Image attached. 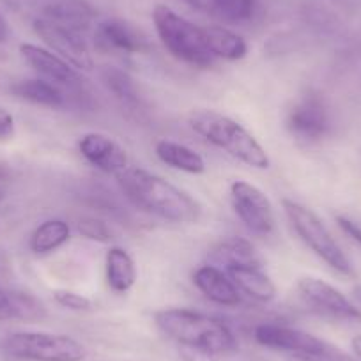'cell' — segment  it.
<instances>
[{
	"instance_id": "17",
	"label": "cell",
	"mask_w": 361,
	"mask_h": 361,
	"mask_svg": "<svg viewBox=\"0 0 361 361\" xmlns=\"http://www.w3.org/2000/svg\"><path fill=\"white\" fill-rule=\"evenodd\" d=\"M47 308L32 294L0 289V321H41Z\"/></svg>"
},
{
	"instance_id": "6",
	"label": "cell",
	"mask_w": 361,
	"mask_h": 361,
	"mask_svg": "<svg viewBox=\"0 0 361 361\" xmlns=\"http://www.w3.org/2000/svg\"><path fill=\"white\" fill-rule=\"evenodd\" d=\"M8 356L25 361H83L87 350L78 340L55 333H13L2 340Z\"/></svg>"
},
{
	"instance_id": "9",
	"label": "cell",
	"mask_w": 361,
	"mask_h": 361,
	"mask_svg": "<svg viewBox=\"0 0 361 361\" xmlns=\"http://www.w3.org/2000/svg\"><path fill=\"white\" fill-rule=\"evenodd\" d=\"M287 130L296 140L314 144L331 131V116L324 98L315 92L301 96L287 114Z\"/></svg>"
},
{
	"instance_id": "28",
	"label": "cell",
	"mask_w": 361,
	"mask_h": 361,
	"mask_svg": "<svg viewBox=\"0 0 361 361\" xmlns=\"http://www.w3.org/2000/svg\"><path fill=\"white\" fill-rule=\"evenodd\" d=\"M55 300L61 307L68 308V310H75V312H82V310H89L92 307L90 300H87L85 296H80V294L71 293V290H57L55 293Z\"/></svg>"
},
{
	"instance_id": "13",
	"label": "cell",
	"mask_w": 361,
	"mask_h": 361,
	"mask_svg": "<svg viewBox=\"0 0 361 361\" xmlns=\"http://www.w3.org/2000/svg\"><path fill=\"white\" fill-rule=\"evenodd\" d=\"M78 151L90 165H94L96 169L106 173L117 176L130 166L126 151L114 138L103 133L83 135L78 142Z\"/></svg>"
},
{
	"instance_id": "36",
	"label": "cell",
	"mask_w": 361,
	"mask_h": 361,
	"mask_svg": "<svg viewBox=\"0 0 361 361\" xmlns=\"http://www.w3.org/2000/svg\"><path fill=\"white\" fill-rule=\"evenodd\" d=\"M4 176H6V173H4V170H2V169H0V180H2V179H4Z\"/></svg>"
},
{
	"instance_id": "26",
	"label": "cell",
	"mask_w": 361,
	"mask_h": 361,
	"mask_svg": "<svg viewBox=\"0 0 361 361\" xmlns=\"http://www.w3.org/2000/svg\"><path fill=\"white\" fill-rule=\"evenodd\" d=\"M209 4L220 18L231 23L248 22L255 9V0H209Z\"/></svg>"
},
{
	"instance_id": "8",
	"label": "cell",
	"mask_w": 361,
	"mask_h": 361,
	"mask_svg": "<svg viewBox=\"0 0 361 361\" xmlns=\"http://www.w3.org/2000/svg\"><path fill=\"white\" fill-rule=\"evenodd\" d=\"M231 202L239 220L250 232L269 235L276 227L273 204L262 190L248 180H234L231 185Z\"/></svg>"
},
{
	"instance_id": "31",
	"label": "cell",
	"mask_w": 361,
	"mask_h": 361,
	"mask_svg": "<svg viewBox=\"0 0 361 361\" xmlns=\"http://www.w3.org/2000/svg\"><path fill=\"white\" fill-rule=\"evenodd\" d=\"M15 135V119L8 110L0 109V142L9 140Z\"/></svg>"
},
{
	"instance_id": "20",
	"label": "cell",
	"mask_w": 361,
	"mask_h": 361,
	"mask_svg": "<svg viewBox=\"0 0 361 361\" xmlns=\"http://www.w3.org/2000/svg\"><path fill=\"white\" fill-rule=\"evenodd\" d=\"M11 92L20 99L34 103V105L47 106V109H62L66 105L64 92L55 83L43 78L22 80L11 87Z\"/></svg>"
},
{
	"instance_id": "29",
	"label": "cell",
	"mask_w": 361,
	"mask_h": 361,
	"mask_svg": "<svg viewBox=\"0 0 361 361\" xmlns=\"http://www.w3.org/2000/svg\"><path fill=\"white\" fill-rule=\"evenodd\" d=\"M335 220L336 224H338L340 231H342L345 235H349V238L361 248V225L356 224L354 220H350V218L342 216V214H338Z\"/></svg>"
},
{
	"instance_id": "23",
	"label": "cell",
	"mask_w": 361,
	"mask_h": 361,
	"mask_svg": "<svg viewBox=\"0 0 361 361\" xmlns=\"http://www.w3.org/2000/svg\"><path fill=\"white\" fill-rule=\"evenodd\" d=\"M206 29L207 44H209L211 54L216 59L224 61H239L248 51V44L239 34L225 29V27H204Z\"/></svg>"
},
{
	"instance_id": "34",
	"label": "cell",
	"mask_w": 361,
	"mask_h": 361,
	"mask_svg": "<svg viewBox=\"0 0 361 361\" xmlns=\"http://www.w3.org/2000/svg\"><path fill=\"white\" fill-rule=\"evenodd\" d=\"M286 361H322V360H319V357H314V356H308V354H293V356L287 357Z\"/></svg>"
},
{
	"instance_id": "3",
	"label": "cell",
	"mask_w": 361,
	"mask_h": 361,
	"mask_svg": "<svg viewBox=\"0 0 361 361\" xmlns=\"http://www.w3.org/2000/svg\"><path fill=\"white\" fill-rule=\"evenodd\" d=\"M188 124L197 135L224 149L225 152L253 169H269L271 159L266 149L257 142V138L245 126L225 114L216 110H193L188 116Z\"/></svg>"
},
{
	"instance_id": "25",
	"label": "cell",
	"mask_w": 361,
	"mask_h": 361,
	"mask_svg": "<svg viewBox=\"0 0 361 361\" xmlns=\"http://www.w3.org/2000/svg\"><path fill=\"white\" fill-rule=\"evenodd\" d=\"M103 80H105L106 87L112 90V94L116 96L119 102L126 103V105H137L138 103V90L131 76L126 71L117 68H106L103 71Z\"/></svg>"
},
{
	"instance_id": "10",
	"label": "cell",
	"mask_w": 361,
	"mask_h": 361,
	"mask_svg": "<svg viewBox=\"0 0 361 361\" xmlns=\"http://www.w3.org/2000/svg\"><path fill=\"white\" fill-rule=\"evenodd\" d=\"M34 30L54 54L69 62L73 68L83 69V71H90L94 68V61H92V55L85 43V34L61 25L44 16L36 18Z\"/></svg>"
},
{
	"instance_id": "14",
	"label": "cell",
	"mask_w": 361,
	"mask_h": 361,
	"mask_svg": "<svg viewBox=\"0 0 361 361\" xmlns=\"http://www.w3.org/2000/svg\"><path fill=\"white\" fill-rule=\"evenodd\" d=\"M96 41L106 50L121 51V54H140L147 50V41L135 27L123 20L110 18L98 23L96 27Z\"/></svg>"
},
{
	"instance_id": "30",
	"label": "cell",
	"mask_w": 361,
	"mask_h": 361,
	"mask_svg": "<svg viewBox=\"0 0 361 361\" xmlns=\"http://www.w3.org/2000/svg\"><path fill=\"white\" fill-rule=\"evenodd\" d=\"M183 361H218V356L202 349H192V347H180Z\"/></svg>"
},
{
	"instance_id": "5",
	"label": "cell",
	"mask_w": 361,
	"mask_h": 361,
	"mask_svg": "<svg viewBox=\"0 0 361 361\" xmlns=\"http://www.w3.org/2000/svg\"><path fill=\"white\" fill-rule=\"evenodd\" d=\"M282 207L283 211H286L289 221L293 224L296 234L301 238V241H303L319 259L324 260L331 269H335L340 275H354L350 260L347 259V255L342 252L338 243L333 239V235L329 234L326 225L322 224L321 218H319L314 211L305 207L303 204L290 199H283Z\"/></svg>"
},
{
	"instance_id": "11",
	"label": "cell",
	"mask_w": 361,
	"mask_h": 361,
	"mask_svg": "<svg viewBox=\"0 0 361 361\" xmlns=\"http://www.w3.org/2000/svg\"><path fill=\"white\" fill-rule=\"evenodd\" d=\"M298 290L308 307L317 310L326 317L338 319V321L361 322V310L357 305L347 300L338 289L329 286L328 282L314 276H307L298 282Z\"/></svg>"
},
{
	"instance_id": "27",
	"label": "cell",
	"mask_w": 361,
	"mask_h": 361,
	"mask_svg": "<svg viewBox=\"0 0 361 361\" xmlns=\"http://www.w3.org/2000/svg\"><path fill=\"white\" fill-rule=\"evenodd\" d=\"M76 231L85 239H90V241L109 243L112 239V232H110L109 225L94 216L80 218L78 224H76Z\"/></svg>"
},
{
	"instance_id": "15",
	"label": "cell",
	"mask_w": 361,
	"mask_h": 361,
	"mask_svg": "<svg viewBox=\"0 0 361 361\" xmlns=\"http://www.w3.org/2000/svg\"><path fill=\"white\" fill-rule=\"evenodd\" d=\"M193 283L197 289L211 300L213 303L221 307H238L241 303V293L234 286L227 273L218 269L216 266H200L193 273Z\"/></svg>"
},
{
	"instance_id": "18",
	"label": "cell",
	"mask_w": 361,
	"mask_h": 361,
	"mask_svg": "<svg viewBox=\"0 0 361 361\" xmlns=\"http://www.w3.org/2000/svg\"><path fill=\"white\" fill-rule=\"evenodd\" d=\"M211 260L224 264L225 269L231 266H259L262 267V259L255 246L245 238L221 239L209 253Z\"/></svg>"
},
{
	"instance_id": "33",
	"label": "cell",
	"mask_w": 361,
	"mask_h": 361,
	"mask_svg": "<svg viewBox=\"0 0 361 361\" xmlns=\"http://www.w3.org/2000/svg\"><path fill=\"white\" fill-rule=\"evenodd\" d=\"M350 347H353V353H354V356H356V357H360V360H361V335L354 336V338H353V342H350Z\"/></svg>"
},
{
	"instance_id": "2",
	"label": "cell",
	"mask_w": 361,
	"mask_h": 361,
	"mask_svg": "<svg viewBox=\"0 0 361 361\" xmlns=\"http://www.w3.org/2000/svg\"><path fill=\"white\" fill-rule=\"evenodd\" d=\"M154 322L163 335L179 347H192L216 356L234 353L238 340L227 324L213 315L188 308H163L154 314Z\"/></svg>"
},
{
	"instance_id": "35",
	"label": "cell",
	"mask_w": 361,
	"mask_h": 361,
	"mask_svg": "<svg viewBox=\"0 0 361 361\" xmlns=\"http://www.w3.org/2000/svg\"><path fill=\"white\" fill-rule=\"evenodd\" d=\"M353 298L357 303V308L361 310V283H357V286L353 287Z\"/></svg>"
},
{
	"instance_id": "7",
	"label": "cell",
	"mask_w": 361,
	"mask_h": 361,
	"mask_svg": "<svg viewBox=\"0 0 361 361\" xmlns=\"http://www.w3.org/2000/svg\"><path fill=\"white\" fill-rule=\"evenodd\" d=\"M257 343L269 349L289 350L294 354H308L322 361H357L345 350L312 333L301 331L298 328H289L282 324H260L253 331Z\"/></svg>"
},
{
	"instance_id": "22",
	"label": "cell",
	"mask_w": 361,
	"mask_h": 361,
	"mask_svg": "<svg viewBox=\"0 0 361 361\" xmlns=\"http://www.w3.org/2000/svg\"><path fill=\"white\" fill-rule=\"evenodd\" d=\"M106 282L116 293H128L137 282V267L130 253L121 246L106 252Z\"/></svg>"
},
{
	"instance_id": "4",
	"label": "cell",
	"mask_w": 361,
	"mask_h": 361,
	"mask_svg": "<svg viewBox=\"0 0 361 361\" xmlns=\"http://www.w3.org/2000/svg\"><path fill=\"white\" fill-rule=\"evenodd\" d=\"M152 22L163 47L177 61L199 69L213 68L218 61L211 54L204 27L195 25L166 6H156L152 11Z\"/></svg>"
},
{
	"instance_id": "16",
	"label": "cell",
	"mask_w": 361,
	"mask_h": 361,
	"mask_svg": "<svg viewBox=\"0 0 361 361\" xmlns=\"http://www.w3.org/2000/svg\"><path fill=\"white\" fill-rule=\"evenodd\" d=\"M239 293L248 294L255 301H273L276 298V286L259 266H231L225 269Z\"/></svg>"
},
{
	"instance_id": "21",
	"label": "cell",
	"mask_w": 361,
	"mask_h": 361,
	"mask_svg": "<svg viewBox=\"0 0 361 361\" xmlns=\"http://www.w3.org/2000/svg\"><path fill=\"white\" fill-rule=\"evenodd\" d=\"M41 16L85 34L92 23L94 13L82 0H59V2L47 6Z\"/></svg>"
},
{
	"instance_id": "24",
	"label": "cell",
	"mask_w": 361,
	"mask_h": 361,
	"mask_svg": "<svg viewBox=\"0 0 361 361\" xmlns=\"http://www.w3.org/2000/svg\"><path fill=\"white\" fill-rule=\"evenodd\" d=\"M71 238V228L64 220H47L30 235V250L37 255L55 252Z\"/></svg>"
},
{
	"instance_id": "1",
	"label": "cell",
	"mask_w": 361,
	"mask_h": 361,
	"mask_svg": "<svg viewBox=\"0 0 361 361\" xmlns=\"http://www.w3.org/2000/svg\"><path fill=\"white\" fill-rule=\"evenodd\" d=\"M116 177L128 200L145 213L172 224H195L202 216V206L188 192L149 170L128 166Z\"/></svg>"
},
{
	"instance_id": "12",
	"label": "cell",
	"mask_w": 361,
	"mask_h": 361,
	"mask_svg": "<svg viewBox=\"0 0 361 361\" xmlns=\"http://www.w3.org/2000/svg\"><path fill=\"white\" fill-rule=\"evenodd\" d=\"M20 54H22L23 61L47 82L55 83L57 87H66V89L82 87L83 80L78 69L73 68L69 62H66L51 50L41 48L37 44L23 43L20 47Z\"/></svg>"
},
{
	"instance_id": "19",
	"label": "cell",
	"mask_w": 361,
	"mask_h": 361,
	"mask_svg": "<svg viewBox=\"0 0 361 361\" xmlns=\"http://www.w3.org/2000/svg\"><path fill=\"white\" fill-rule=\"evenodd\" d=\"M156 156L161 159L165 165L172 166V169L180 170L186 173H202L206 172V161L202 156L197 151H193L188 145L180 144L176 140H161L156 142Z\"/></svg>"
},
{
	"instance_id": "32",
	"label": "cell",
	"mask_w": 361,
	"mask_h": 361,
	"mask_svg": "<svg viewBox=\"0 0 361 361\" xmlns=\"http://www.w3.org/2000/svg\"><path fill=\"white\" fill-rule=\"evenodd\" d=\"M9 36V27H8V22H6V18L2 15H0V44L4 43L6 39H8Z\"/></svg>"
}]
</instances>
